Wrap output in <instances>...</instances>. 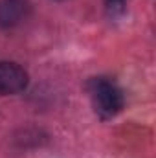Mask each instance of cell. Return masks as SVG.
Here are the masks:
<instances>
[{
	"label": "cell",
	"mask_w": 156,
	"mask_h": 158,
	"mask_svg": "<svg viewBox=\"0 0 156 158\" xmlns=\"http://www.w3.org/2000/svg\"><path fill=\"white\" fill-rule=\"evenodd\" d=\"M86 92L94 112L101 119L117 116L125 107V94L116 81L109 77H92L86 83Z\"/></svg>",
	"instance_id": "obj_1"
},
{
	"label": "cell",
	"mask_w": 156,
	"mask_h": 158,
	"mask_svg": "<svg viewBox=\"0 0 156 158\" xmlns=\"http://www.w3.org/2000/svg\"><path fill=\"white\" fill-rule=\"evenodd\" d=\"M30 83L28 72L11 61H0V96H15L26 90Z\"/></svg>",
	"instance_id": "obj_2"
},
{
	"label": "cell",
	"mask_w": 156,
	"mask_h": 158,
	"mask_svg": "<svg viewBox=\"0 0 156 158\" xmlns=\"http://www.w3.org/2000/svg\"><path fill=\"white\" fill-rule=\"evenodd\" d=\"M31 6L28 0H0V30L15 28L28 19Z\"/></svg>",
	"instance_id": "obj_3"
},
{
	"label": "cell",
	"mask_w": 156,
	"mask_h": 158,
	"mask_svg": "<svg viewBox=\"0 0 156 158\" xmlns=\"http://www.w3.org/2000/svg\"><path fill=\"white\" fill-rule=\"evenodd\" d=\"M127 7V0H105V9L110 17L121 15Z\"/></svg>",
	"instance_id": "obj_4"
}]
</instances>
